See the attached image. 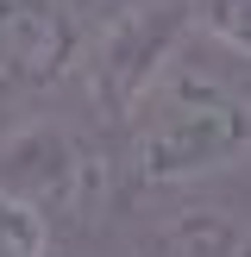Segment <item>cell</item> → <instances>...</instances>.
Listing matches in <instances>:
<instances>
[{
    "instance_id": "obj_5",
    "label": "cell",
    "mask_w": 251,
    "mask_h": 257,
    "mask_svg": "<svg viewBox=\"0 0 251 257\" xmlns=\"http://www.w3.org/2000/svg\"><path fill=\"white\" fill-rule=\"evenodd\" d=\"M138 257H251V226L226 207H176L145 226Z\"/></svg>"
},
{
    "instance_id": "obj_2",
    "label": "cell",
    "mask_w": 251,
    "mask_h": 257,
    "mask_svg": "<svg viewBox=\"0 0 251 257\" xmlns=\"http://www.w3.org/2000/svg\"><path fill=\"white\" fill-rule=\"evenodd\" d=\"M0 188L44 213V226H94L113 201V157L69 119H32L0 138Z\"/></svg>"
},
{
    "instance_id": "obj_4",
    "label": "cell",
    "mask_w": 251,
    "mask_h": 257,
    "mask_svg": "<svg viewBox=\"0 0 251 257\" xmlns=\"http://www.w3.org/2000/svg\"><path fill=\"white\" fill-rule=\"evenodd\" d=\"M88 25L75 0H0V82L7 88H57L75 75Z\"/></svg>"
},
{
    "instance_id": "obj_7",
    "label": "cell",
    "mask_w": 251,
    "mask_h": 257,
    "mask_svg": "<svg viewBox=\"0 0 251 257\" xmlns=\"http://www.w3.org/2000/svg\"><path fill=\"white\" fill-rule=\"evenodd\" d=\"M0 257H50V226L38 207H25L13 188H0Z\"/></svg>"
},
{
    "instance_id": "obj_1",
    "label": "cell",
    "mask_w": 251,
    "mask_h": 257,
    "mask_svg": "<svg viewBox=\"0 0 251 257\" xmlns=\"http://www.w3.org/2000/svg\"><path fill=\"white\" fill-rule=\"evenodd\" d=\"M126 170L151 188L207 182L251 157V88L226 63L195 57L188 38L163 57V69L119 113Z\"/></svg>"
},
{
    "instance_id": "obj_6",
    "label": "cell",
    "mask_w": 251,
    "mask_h": 257,
    "mask_svg": "<svg viewBox=\"0 0 251 257\" xmlns=\"http://www.w3.org/2000/svg\"><path fill=\"white\" fill-rule=\"evenodd\" d=\"M188 19L213 50L251 63V0H188Z\"/></svg>"
},
{
    "instance_id": "obj_3",
    "label": "cell",
    "mask_w": 251,
    "mask_h": 257,
    "mask_svg": "<svg viewBox=\"0 0 251 257\" xmlns=\"http://www.w3.org/2000/svg\"><path fill=\"white\" fill-rule=\"evenodd\" d=\"M182 38H195L188 0H138L119 19H107L100 38H88L75 75H82V88H88V100H94L100 119L119 125V113L132 107V94L163 69V57H170Z\"/></svg>"
}]
</instances>
